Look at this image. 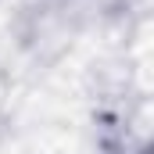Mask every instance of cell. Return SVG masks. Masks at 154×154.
<instances>
[{"label":"cell","instance_id":"1","mask_svg":"<svg viewBox=\"0 0 154 154\" xmlns=\"http://www.w3.org/2000/svg\"><path fill=\"white\" fill-rule=\"evenodd\" d=\"M147 154H154V147H151V151H147Z\"/></svg>","mask_w":154,"mask_h":154}]
</instances>
